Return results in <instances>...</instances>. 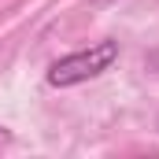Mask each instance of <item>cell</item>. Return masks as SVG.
Masks as SVG:
<instances>
[{
    "instance_id": "cell-2",
    "label": "cell",
    "mask_w": 159,
    "mask_h": 159,
    "mask_svg": "<svg viewBox=\"0 0 159 159\" xmlns=\"http://www.w3.org/2000/svg\"><path fill=\"white\" fill-rule=\"evenodd\" d=\"M11 141H15V137H11V129H0V152H4V148H11Z\"/></svg>"
},
{
    "instance_id": "cell-3",
    "label": "cell",
    "mask_w": 159,
    "mask_h": 159,
    "mask_svg": "<svg viewBox=\"0 0 159 159\" xmlns=\"http://www.w3.org/2000/svg\"><path fill=\"white\" fill-rule=\"evenodd\" d=\"M156 126H159V122H156Z\"/></svg>"
},
{
    "instance_id": "cell-1",
    "label": "cell",
    "mask_w": 159,
    "mask_h": 159,
    "mask_svg": "<svg viewBox=\"0 0 159 159\" xmlns=\"http://www.w3.org/2000/svg\"><path fill=\"white\" fill-rule=\"evenodd\" d=\"M115 59H119V41H96V44H89L81 52H70V56L56 59L44 78H48V85H56V89H70V85L100 78L104 70L115 67Z\"/></svg>"
}]
</instances>
